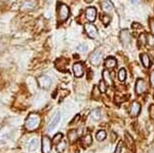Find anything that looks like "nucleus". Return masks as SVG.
Wrapping results in <instances>:
<instances>
[{"label": "nucleus", "instance_id": "20", "mask_svg": "<svg viewBox=\"0 0 154 153\" xmlns=\"http://www.w3.org/2000/svg\"><path fill=\"white\" fill-rule=\"evenodd\" d=\"M68 138H69V141H70L71 143L75 142L76 140L78 139V133H77L76 130H72L68 133Z\"/></svg>", "mask_w": 154, "mask_h": 153}, {"label": "nucleus", "instance_id": "5", "mask_svg": "<svg viewBox=\"0 0 154 153\" xmlns=\"http://www.w3.org/2000/svg\"><path fill=\"white\" fill-rule=\"evenodd\" d=\"M119 40H120V42L122 43V45L128 46V44L131 43V33L128 30H126V29H123V30H121L120 33H119Z\"/></svg>", "mask_w": 154, "mask_h": 153}, {"label": "nucleus", "instance_id": "25", "mask_svg": "<svg viewBox=\"0 0 154 153\" xmlns=\"http://www.w3.org/2000/svg\"><path fill=\"white\" fill-rule=\"evenodd\" d=\"M65 148H66V142L65 141H61L59 144H57V151L59 153H62L65 151Z\"/></svg>", "mask_w": 154, "mask_h": 153}, {"label": "nucleus", "instance_id": "29", "mask_svg": "<svg viewBox=\"0 0 154 153\" xmlns=\"http://www.w3.org/2000/svg\"><path fill=\"white\" fill-rule=\"evenodd\" d=\"M107 90V84L106 82L104 80H102L100 82V84H99V90H100V93H105Z\"/></svg>", "mask_w": 154, "mask_h": 153}, {"label": "nucleus", "instance_id": "17", "mask_svg": "<svg viewBox=\"0 0 154 153\" xmlns=\"http://www.w3.org/2000/svg\"><path fill=\"white\" fill-rule=\"evenodd\" d=\"M117 64V61L113 58V57H108V58L105 60V67L107 69H111V68H114Z\"/></svg>", "mask_w": 154, "mask_h": 153}, {"label": "nucleus", "instance_id": "7", "mask_svg": "<svg viewBox=\"0 0 154 153\" xmlns=\"http://www.w3.org/2000/svg\"><path fill=\"white\" fill-rule=\"evenodd\" d=\"M147 90V85H146V82L144 79H138L136 82V93L137 95H142Z\"/></svg>", "mask_w": 154, "mask_h": 153}, {"label": "nucleus", "instance_id": "28", "mask_svg": "<svg viewBox=\"0 0 154 153\" xmlns=\"http://www.w3.org/2000/svg\"><path fill=\"white\" fill-rule=\"evenodd\" d=\"M77 50H78L79 53H85V51L88 50V45H86L85 43L79 44V45L77 46Z\"/></svg>", "mask_w": 154, "mask_h": 153}, {"label": "nucleus", "instance_id": "31", "mask_svg": "<svg viewBox=\"0 0 154 153\" xmlns=\"http://www.w3.org/2000/svg\"><path fill=\"white\" fill-rule=\"evenodd\" d=\"M150 83L152 85V87H154V70L150 74Z\"/></svg>", "mask_w": 154, "mask_h": 153}, {"label": "nucleus", "instance_id": "16", "mask_svg": "<svg viewBox=\"0 0 154 153\" xmlns=\"http://www.w3.org/2000/svg\"><path fill=\"white\" fill-rule=\"evenodd\" d=\"M93 143V140H91V135H86V136H84L83 138H81V140H80V144H81V146L84 147V148H86V147H88L89 145Z\"/></svg>", "mask_w": 154, "mask_h": 153}, {"label": "nucleus", "instance_id": "19", "mask_svg": "<svg viewBox=\"0 0 154 153\" xmlns=\"http://www.w3.org/2000/svg\"><path fill=\"white\" fill-rule=\"evenodd\" d=\"M91 118H93L94 120H100L101 117H102L101 110L99 109V108L94 109L93 111H91Z\"/></svg>", "mask_w": 154, "mask_h": 153}, {"label": "nucleus", "instance_id": "24", "mask_svg": "<svg viewBox=\"0 0 154 153\" xmlns=\"http://www.w3.org/2000/svg\"><path fill=\"white\" fill-rule=\"evenodd\" d=\"M146 41H147V36H146V34H145V33H142L140 36H139V41H138L139 46L145 45V44L147 43Z\"/></svg>", "mask_w": 154, "mask_h": 153}, {"label": "nucleus", "instance_id": "33", "mask_svg": "<svg viewBox=\"0 0 154 153\" xmlns=\"http://www.w3.org/2000/svg\"><path fill=\"white\" fill-rule=\"evenodd\" d=\"M121 147H122V143H119V144L117 145V148H116V151H115V153H120V151H121Z\"/></svg>", "mask_w": 154, "mask_h": 153}, {"label": "nucleus", "instance_id": "22", "mask_svg": "<svg viewBox=\"0 0 154 153\" xmlns=\"http://www.w3.org/2000/svg\"><path fill=\"white\" fill-rule=\"evenodd\" d=\"M106 137H107V133H106V130H99L96 135V138L98 141H103V140L106 139Z\"/></svg>", "mask_w": 154, "mask_h": 153}, {"label": "nucleus", "instance_id": "3", "mask_svg": "<svg viewBox=\"0 0 154 153\" xmlns=\"http://www.w3.org/2000/svg\"><path fill=\"white\" fill-rule=\"evenodd\" d=\"M102 58H103V53L101 49H96L95 51L91 54L89 56V61H91V65L94 66H99L102 62Z\"/></svg>", "mask_w": 154, "mask_h": 153}, {"label": "nucleus", "instance_id": "30", "mask_svg": "<svg viewBox=\"0 0 154 153\" xmlns=\"http://www.w3.org/2000/svg\"><path fill=\"white\" fill-rule=\"evenodd\" d=\"M147 43L150 46H154V35H151V34L147 35Z\"/></svg>", "mask_w": 154, "mask_h": 153}, {"label": "nucleus", "instance_id": "21", "mask_svg": "<svg viewBox=\"0 0 154 153\" xmlns=\"http://www.w3.org/2000/svg\"><path fill=\"white\" fill-rule=\"evenodd\" d=\"M37 146H38V141H37V139H32L31 141L29 142V145H28L29 151H31V152L35 151Z\"/></svg>", "mask_w": 154, "mask_h": 153}, {"label": "nucleus", "instance_id": "26", "mask_svg": "<svg viewBox=\"0 0 154 153\" xmlns=\"http://www.w3.org/2000/svg\"><path fill=\"white\" fill-rule=\"evenodd\" d=\"M126 77V71L125 69H120L118 72V79L120 81H125Z\"/></svg>", "mask_w": 154, "mask_h": 153}, {"label": "nucleus", "instance_id": "8", "mask_svg": "<svg viewBox=\"0 0 154 153\" xmlns=\"http://www.w3.org/2000/svg\"><path fill=\"white\" fill-rule=\"evenodd\" d=\"M51 140L49 139L48 136H44L42 138V152L43 153H49L51 151Z\"/></svg>", "mask_w": 154, "mask_h": 153}, {"label": "nucleus", "instance_id": "18", "mask_svg": "<svg viewBox=\"0 0 154 153\" xmlns=\"http://www.w3.org/2000/svg\"><path fill=\"white\" fill-rule=\"evenodd\" d=\"M141 61H142V63L145 68L150 67L151 60H150V57H149L147 54H142V55H141Z\"/></svg>", "mask_w": 154, "mask_h": 153}, {"label": "nucleus", "instance_id": "4", "mask_svg": "<svg viewBox=\"0 0 154 153\" xmlns=\"http://www.w3.org/2000/svg\"><path fill=\"white\" fill-rule=\"evenodd\" d=\"M84 31H85L86 35H88L89 38L95 39L98 37V29L94 24L91 23H88L84 25Z\"/></svg>", "mask_w": 154, "mask_h": 153}, {"label": "nucleus", "instance_id": "10", "mask_svg": "<svg viewBox=\"0 0 154 153\" xmlns=\"http://www.w3.org/2000/svg\"><path fill=\"white\" fill-rule=\"evenodd\" d=\"M73 73L76 77H82L84 73L83 65L81 63H75L73 65Z\"/></svg>", "mask_w": 154, "mask_h": 153}, {"label": "nucleus", "instance_id": "36", "mask_svg": "<svg viewBox=\"0 0 154 153\" xmlns=\"http://www.w3.org/2000/svg\"><path fill=\"white\" fill-rule=\"evenodd\" d=\"M152 112H153V114H154V105L150 106V113H152ZM153 118H154V115H153Z\"/></svg>", "mask_w": 154, "mask_h": 153}, {"label": "nucleus", "instance_id": "32", "mask_svg": "<svg viewBox=\"0 0 154 153\" xmlns=\"http://www.w3.org/2000/svg\"><path fill=\"white\" fill-rule=\"evenodd\" d=\"M149 23H150V28H151V31H152V34L154 35V19H150Z\"/></svg>", "mask_w": 154, "mask_h": 153}, {"label": "nucleus", "instance_id": "9", "mask_svg": "<svg viewBox=\"0 0 154 153\" xmlns=\"http://www.w3.org/2000/svg\"><path fill=\"white\" fill-rule=\"evenodd\" d=\"M85 18L88 22H95L97 19V9L95 7H88L85 11Z\"/></svg>", "mask_w": 154, "mask_h": 153}, {"label": "nucleus", "instance_id": "35", "mask_svg": "<svg viewBox=\"0 0 154 153\" xmlns=\"http://www.w3.org/2000/svg\"><path fill=\"white\" fill-rule=\"evenodd\" d=\"M131 3L135 4V5H138L140 3V0H131Z\"/></svg>", "mask_w": 154, "mask_h": 153}, {"label": "nucleus", "instance_id": "15", "mask_svg": "<svg viewBox=\"0 0 154 153\" xmlns=\"http://www.w3.org/2000/svg\"><path fill=\"white\" fill-rule=\"evenodd\" d=\"M102 76H103V80L106 82V84L108 85H113V80L112 77H111V74L109 73L108 69H105V70L102 72Z\"/></svg>", "mask_w": 154, "mask_h": 153}, {"label": "nucleus", "instance_id": "13", "mask_svg": "<svg viewBox=\"0 0 154 153\" xmlns=\"http://www.w3.org/2000/svg\"><path fill=\"white\" fill-rule=\"evenodd\" d=\"M68 60L65 58H59L58 60L56 61V67L59 69L60 71H66V66L68 65Z\"/></svg>", "mask_w": 154, "mask_h": 153}, {"label": "nucleus", "instance_id": "12", "mask_svg": "<svg viewBox=\"0 0 154 153\" xmlns=\"http://www.w3.org/2000/svg\"><path fill=\"white\" fill-rule=\"evenodd\" d=\"M141 112V105L139 104L138 102H133V104L131 106V110H130V113H131V116L135 117V116H138Z\"/></svg>", "mask_w": 154, "mask_h": 153}, {"label": "nucleus", "instance_id": "11", "mask_svg": "<svg viewBox=\"0 0 154 153\" xmlns=\"http://www.w3.org/2000/svg\"><path fill=\"white\" fill-rule=\"evenodd\" d=\"M101 7H102V11L106 14H109V12L113 11V5L110 1L108 0H101Z\"/></svg>", "mask_w": 154, "mask_h": 153}, {"label": "nucleus", "instance_id": "1", "mask_svg": "<svg viewBox=\"0 0 154 153\" xmlns=\"http://www.w3.org/2000/svg\"><path fill=\"white\" fill-rule=\"evenodd\" d=\"M41 118L38 114L36 113H31L29 114V116L27 117L26 121H25V127L29 132H33V130H37L40 125Z\"/></svg>", "mask_w": 154, "mask_h": 153}, {"label": "nucleus", "instance_id": "23", "mask_svg": "<svg viewBox=\"0 0 154 153\" xmlns=\"http://www.w3.org/2000/svg\"><path fill=\"white\" fill-rule=\"evenodd\" d=\"M101 21L103 22V24L105 25V26H108L111 22V17H109L108 14H101Z\"/></svg>", "mask_w": 154, "mask_h": 153}, {"label": "nucleus", "instance_id": "6", "mask_svg": "<svg viewBox=\"0 0 154 153\" xmlns=\"http://www.w3.org/2000/svg\"><path fill=\"white\" fill-rule=\"evenodd\" d=\"M37 82H38V85L40 86L41 88H43V90H48L49 86L51 85V82H53V81H51V79L48 77V76L41 75L37 78Z\"/></svg>", "mask_w": 154, "mask_h": 153}, {"label": "nucleus", "instance_id": "14", "mask_svg": "<svg viewBox=\"0 0 154 153\" xmlns=\"http://www.w3.org/2000/svg\"><path fill=\"white\" fill-rule=\"evenodd\" d=\"M60 120H61V113L58 112L54 116L53 119H51V123L48 124V130H49V132H51V130H54V129H56L57 125H58V123L60 122Z\"/></svg>", "mask_w": 154, "mask_h": 153}, {"label": "nucleus", "instance_id": "34", "mask_svg": "<svg viewBox=\"0 0 154 153\" xmlns=\"http://www.w3.org/2000/svg\"><path fill=\"white\" fill-rule=\"evenodd\" d=\"M148 54H149V57H150V58L154 59V49H150Z\"/></svg>", "mask_w": 154, "mask_h": 153}, {"label": "nucleus", "instance_id": "27", "mask_svg": "<svg viewBox=\"0 0 154 153\" xmlns=\"http://www.w3.org/2000/svg\"><path fill=\"white\" fill-rule=\"evenodd\" d=\"M62 140H63V134H61V133H59V134H57V135L54 137L53 142H54V144H59V143L61 142Z\"/></svg>", "mask_w": 154, "mask_h": 153}, {"label": "nucleus", "instance_id": "2", "mask_svg": "<svg viewBox=\"0 0 154 153\" xmlns=\"http://www.w3.org/2000/svg\"><path fill=\"white\" fill-rule=\"evenodd\" d=\"M70 16V9L64 3H60L58 5V20L60 23H64L68 20Z\"/></svg>", "mask_w": 154, "mask_h": 153}]
</instances>
